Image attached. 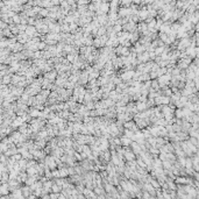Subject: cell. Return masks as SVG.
<instances>
[{"label":"cell","mask_w":199,"mask_h":199,"mask_svg":"<svg viewBox=\"0 0 199 199\" xmlns=\"http://www.w3.org/2000/svg\"><path fill=\"white\" fill-rule=\"evenodd\" d=\"M44 47H45V43H38V44H37V48H38V49H43Z\"/></svg>","instance_id":"obj_9"},{"label":"cell","mask_w":199,"mask_h":199,"mask_svg":"<svg viewBox=\"0 0 199 199\" xmlns=\"http://www.w3.org/2000/svg\"><path fill=\"white\" fill-rule=\"evenodd\" d=\"M175 115H176V118L177 119H183V116H184V113H183V109H176V112H175Z\"/></svg>","instance_id":"obj_3"},{"label":"cell","mask_w":199,"mask_h":199,"mask_svg":"<svg viewBox=\"0 0 199 199\" xmlns=\"http://www.w3.org/2000/svg\"><path fill=\"white\" fill-rule=\"evenodd\" d=\"M136 109H137V111H146V109H147V105H146V102L140 101V102L137 104V106H136Z\"/></svg>","instance_id":"obj_2"},{"label":"cell","mask_w":199,"mask_h":199,"mask_svg":"<svg viewBox=\"0 0 199 199\" xmlns=\"http://www.w3.org/2000/svg\"><path fill=\"white\" fill-rule=\"evenodd\" d=\"M120 142H121V144L124 146V147H128L129 144H131V142H132V140L129 139V137H121L120 139Z\"/></svg>","instance_id":"obj_1"},{"label":"cell","mask_w":199,"mask_h":199,"mask_svg":"<svg viewBox=\"0 0 199 199\" xmlns=\"http://www.w3.org/2000/svg\"><path fill=\"white\" fill-rule=\"evenodd\" d=\"M191 144H193L195 147H197L198 146V139L197 137H195V136H190V141H189Z\"/></svg>","instance_id":"obj_5"},{"label":"cell","mask_w":199,"mask_h":199,"mask_svg":"<svg viewBox=\"0 0 199 199\" xmlns=\"http://www.w3.org/2000/svg\"><path fill=\"white\" fill-rule=\"evenodd\" d=\"M149 183H150V184H151L155 189H160V186H161V185H160V183H157V182H156L155 179H153V178L150 179V182H149Z\"/></svg>","instance_id":"obj_7"},{"label":"cell","mask_w":199,"mask_h":199,"mask_svg":"<svg viewBox=\"0 0 199 199\" xmlns=\"http://www.w3.org/2000/svg\"><path fill=\"white\" fill-rule=\"evenodd\" d=\"M53 188H51V191H54V192H60V191H62V186H58L57 184H54V185H51Z\"/></svg>","instance_id":"obj_6"},{"label":"cell","mask_w":199,"mask_h":199,"mask_svg":"<svg viewBox=\"0 0 199 199\" xmlns=\"http://www.w3.org/2000/svg\"><path fill=\"white\" fill-rule=\"evenodd\" d=\"M65 176H69L68 175V169H61L60 170V177H65Z\"/></svg>","instance_id":"obj_8"},{"label":"cell","mask_w":199,"mask_h":199,"mask_svg":"<svg viewBox=\"0 0 199 199\" xmlns=\"http://www.w3.org/2000/svg\"><path fill=\"white\" fill-rule=\"evenodd\" d=\"M150 84H151V87H153V90H154V91H158V89H160V84H158V82H157V80H153Z\"/></svg>","instance_id":"obj_4"}]
</instances>
